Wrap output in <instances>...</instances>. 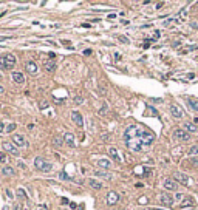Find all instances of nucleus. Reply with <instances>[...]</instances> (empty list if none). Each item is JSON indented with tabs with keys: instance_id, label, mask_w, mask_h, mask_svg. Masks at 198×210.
<instances>
[{
	"instance_id": "obj_1",
	"label": "nucleus",
	"mask_w": 198,
	"mask_h": 210,
	"mask_svg": "<svg viewBox=\"0 0 198 210\" xmlns=\"http://www.w3.org/2000/svg\"><path fill=\"white\" fill-rule=\"evenodd\" d=\"M124 141L125 145L133 150V151H141L144 147H149L155 141V135L150 130H146L138 125H130L124 131Z\"/></svg>"
},
{
	"instance_id": "obj_2",
	"label": "nucleus",
	"mask_w": 198,
	"mask_h": 210,
	"mask_svg": "<svg viewBox=\"0 0 198 210\" xmlns=\"http://www.w3.org/2000/svg\"><path fill=\"white\" fill-rule=\"evenodd\" d=\"M14 65H16V56L14 54H5L3 57H0V68L12 70Z\"/></svg>"
},
{
	"instance_id": "obj_3",
	"label": "nucleus",
	"mask_w": 198,
	"mask_h": 210,
	"mask_svg": "<svg viewBox=\"0 0 198 210\" xmlns=\"http://www.w3.org/2000/svg\"><path fill=\"white\" fill-rule=\"evenodd\" d=\"M34 165H36V168L39 170V172H44V173H48V172L53 170V164L48 162L47 159H44V158H36Z\"/></svg>"
},
{
	"instance_id": "obj_4",
	"label": "nucleus",
	"mask_w": 198,
	"mask_h": 210,
	"mask_svg": "<svg viewBox=\"0 0 198 210\" xmlns=\"http://www.w3.org/2000/svg\"><path fill=\"white\" fill-rule=\"evenodd\" d=\"M174 178H175L177 182L183 184V186H189V184H190V178L186 173H183V172H175L174 173Z\"/></svg>"
},
{
	"instance_id": "obj_5",
	"label": "nucleus",
	"mask_w": 198,
	"mask_h": 210,
	"mask_svg": "<svg viewBox=\"0 0 198 210\" xmlns=\"http://www.w3.org/2000/svg\"><path fill=\"white\" fill-rule=\"evenodd\" d=\"M174 138L177 141H189L190 139V135L187 131H184L183 128H175L174 130Z\"/></svg>"
},
{
	"instance_id": "obj_6",
	"label": "nucleus",
	"mask_w": 198,
	"mask_h": 210,
	"mask_svg": "<svg viewBox=\"0 0 198 210\" xmlns=\"http://www.w3.org/2000/svg\"><path fill=\"white\" fill-rule=\"evenodd\" d=\"M160 201H161L163 205H167V207H172L174 205V198H172V195H170V193H161Z\"/></svg>"
},
{
	"instance_id": "obj_7",
	"label": "nucleus",
	"mask_w": 198,
	"mask_h": 210,
	"mask_svg": "<svg viewBox=\"0 0 198 210\" xmlns=\"http://www.w3.org/2000/svg\"><path fill=\"white\" fill-rule=\"evenodd\" d=\"M3 148L8 151V153H11L12 156H19L20 153H19V148L14 145V144H11V142H3Z\"/></svg>"
},
{
	"instance_id": "obj_8",
	"label": "nucleus",
	"mask_w": 198,
	"mask_h": 210,
	"mask_svg": "<svg viewBox=\"0 0 198 210\" xmlns=\"http://www.w3.org/2000/svg\"><path fill=\"white\" fill-rule=\"evenodd\" d=\"M25 70L28 71L31 76L37 74V71H39V68H37V63H36V62H33V60H30V62H26V63H25Z\"/></svg>"
},
{
	"instance_id": "obj_9",
	"label": "nucleus",
	"mask_w": 198,
	"mask_h": 210,
	"mask_svg": "<svg viewBox=\"0 0 198 210\" xmlns=\"http://www.w3.org/2000/svg\"><path fill=\"white\" fill-rule=\"evenodd\" d=\"M170 113H172V116L175 117V119H181V117L184 116L183 110L178 107V105H175V103H172V105H170Z\"/></svg>"
},
{
	"instance_id": "obj_10",
	"label": "nucleus",
	"mask_w": 198,
	"mask_h": 210,
	"mask_svg": "<svg viewBox=\"0 0 198 210\" xmlns=\"http://www.w3.org/2000/svg\"><path fill=\"white\" fill-rule=\"evenodd\" d=\"M118 201H119V193H116V192H109L107 193V204L109 205H115Z\"/></svg>"
},
{
	"instance_id": "obj_11",
	"label": "nucleus",
	"mask_w": 198,
	"mask_h": 210,
	"mask_svg": "<svg viewBox=\"0 0 198 210\" xmlns=\"http://www.w3.org/2000/svg\"><path fill=\"white\" fill-rule=\"evenodd\" d=\"M71 121L77 125V127H84V119H82V114L79 111H73L71 113Z\"/></svg>"
},
{
	"instance_id": "obj_12",
	"label": "nucleus",
	"mask_w": 198,
	"mask_h": 210,
	"mask_svg": "<svg viewBox=\"0 0 198 210\" xmlns=\"http://www.w3.org/2000/svg\"><path fill=\"white\" fill-rule=\"evenodd\" d=\"M12 142H14L17 147H26L28 145V142H26L25 138L20 136V135H12Z\"/></svg>"
},
{
	"instance_id": "obj_13",
	"label": "nucleus",
	"mask_w": 198,
	"mask_h": 210,
	"mask_svg": "<svg viewBox=\"0 0 198 210\" xmlns=\"http://www.w3.org/2000/svg\"><path fill=\"white\" fill-rule=\"evenodd\" d=\"M193 205H195V202H193L192 198H184V201L180 205V208L181 210H190V208H193Z\"/></svg>"
},
{
	"instance_id": "obj_14",
	"label": "nucleus",
	"mask_w": 198,
	"mask_h": 210,
	"mask_svg": "<svg viewBox=\"0 0 198 210\" xmlns=\"http://www.w3.org/2000/svg\"><path fill=\"white\" fill-rule=\"evenodd\" d=\"M63 141H65V144H67L68 147H74L76 145L74 144V135L70 133V131H67V133L63 135Z\"/></svg>"
},
{
	"instance_id": "obj_15",
	"label": "nucleus",
	"mask_w": 198,
	"mask_h": 210,
	"mask_svg": "<svg viewBox=\"0 0 198 210\" xmlns=\"http://www.w3.org/2000/svg\"><path fill=\"white\" fill-rule=\"evenodd\" d=\"M163 186H164V189H166V190H177L178 184H177V181H172V179H166Z\"/></svg>"
},
{
	"instance_id": "obj_16",
	"label": "nucleus",
	"mask_w": 198,
	"mask_h": 210,
	"mask_svg": "<svg viewBox=\"0 0 198 210\" xmlns=\"http://www.w3.org/2000/svg\"><path fill=\"white\" fill-rule=\"evenodd\" d=\"M12 81H14L16 84H23L25 82V76L19 71H12Z\"/></svg>"
},
{
	"instance_id": "obj_17",
	"label": "nucleus",
	"mask_w": 198,
	"mask_h": 210,
	"mask_svg": "<svg viewBox=\"0 0 198 210\" xmlns=\"http://www.w3.org/2000/svg\"><path fill=\"white\" fill-rule=\"evenodd\" d=\"M88 186L91 189H95V190H101L102 189V182L98 181V179H88Z\"/></svg>"
},
{
	"instance_id": "obj_18",
	"label": "nucleus",
	"mask_w": 198,
	"mask_h": 210,
	"mask_svg": "<svg viewBox=\"0 0 198 210\" xmlns=\"http://www.w3.org/2000/svg\"><path fill=\"white\" fill-rule=\"evenodd\" d=\"M109 153H110V156L113 158V161H116V162H121L119 153H118V150H116L115 147H110V148H109Z\"/></svg>"
},
{
	"instance_id": "obj_19",
	"label": "nucleus",
	"mask_w": 198,
	"mask_h": 210,
	"mask_svg": "<svg viewBox=\"0 0 198 210\" xmlns=\"http://www.w3.org/2000/svg\"><path fill=\"white\" fill-rule=\"evenodd\" d=\"M184 128H186L187 133H196V131H198V127L195 124H192V122H186V124H184Z\"/></svg>"
},
{
	"instance_id": "obj_20",
	"label": "nucleus",
	"mask_w": 198,
	"mask_h": 210,
	"mask_svg": "<svg viewBox=\"0 0 198 210\" xmlns=\"http://www.w3.org/2000/svg\"><path fill=\"white\" fill-rule=\"evenodd\" d=\"M44 68H45L48 73H51V71H54V70H56V63L53 62V60H47L45 65H44Z\"/></svg>"
},
{
	"instance_id": "obj_21",
	"label": "nucleus",
	"mask_w": 198,
	"mask_h": 210,
	"mask_svg": "<svg viewBox=\"0 0 198 210\" xmlns=\"http://www.w3.org/2000/svg\"><path fill=\"white\" fill-rule=\"evenodd\" d=\"M187 103H189L190 110H193V111H198V100H196V99H192V97H189V99H187Z\"/></svg>"
},
{
	"instance_id": "obj_22",
	"label": "nucleus",
	"mask_w": 198,
	"mask_h": 210,
	"mask_svg": "<svg viewBox=\"0 0 198 210\" xmlns=\"http://www.w3.org/2000/svg\"><path fill=\"white\" fill-rule=\"evenodd\" d=\"M98 165H99V168H104V170H109L110 168V161H107V159H99V162H98Z\"/></svg>"
},
{
	"instance_id": "obj_23",
	"label": "nucleus",
	"mask_w": 198,
	"mask_h": 210,
	"mask_svg": "<svg viewBox=\"0 0 198 210\" xmlns=\"http://www.w3.org/2000/svg\"><path fill=\"white\" fill-rule=\"evenodd\" d=\"M98 91H99V96H107V87H105L104 82H99V85H98Z\"/></svg>"
},
{
	"instance_id": "obj_24",
	"label": "nucleus",
	"mask_w": 198,
	"mask_h": 210,
	"mask_svg": "<svg viewBox=\"0 0 198 210\" xmlns=\"http://www.w3.org/2000/svg\"><path fill=\"white\" fill-rule=\"evenodd\" d=\"M189 156H190V158L198 156V144H196V145H192V147L189 148Z\"/></svg>"
},
{
	"instance_id": "obj_25",
	"label": "nucleus",
	"mask_w": 198,
	"mask_h": 210,
	"mask_svg": "<svg viewBox=\"0 0 198 210\" xmlns=\"http://www.w3.org/2000/svg\"><path fill=\"white\" fill-rule=\"evenodd\" d=\"M95 175H96V176H99V178H107V179H112V175H110V173L99 172V170H96V172H95Z\"/></svg>"
},
{
	"instance_id": "obj_26",
	"label": "nucleus",
	"mask_w": 198,
	"mask_h": 210,
	"mask_svg": "<svg viewBox=\"0 0 198 210\" xmlns=\"http://www.w3.org/2000/svg\"><path fill=\"white\" fill-rule=\"evenodd\" d=\"M53 142H54V145H56V147H62L63 144H65V141H63V139H62L60 136H56V138H54V141H53Z\"/></svg>"
},
{
	"instance_id": "obj_27",
	"label": "nucleus",
	"mask_w": 198,
	"mask_h": 210,
	"mask_svg": "<svg viewBox=\"0 0 198 210\" xmlns=\"http://www.w3.org/2000/svg\"><path fill=\"white\" fill-rule=\"evenodd\" d=\"M2 173L6 175V176H11L14 173V170H12V167H5V168H2Z\"/></svg>"
},
{
	"instance_id": "obj_28",
	"label": "nucleus",
	"mask_w": 198,
	"mask_h": 210,
	"mask_svg": "<svg viewBox=\"0 0 198 210\" xmlns=\"http://www.w3.org/2000/svg\"><path fill=\"white\" fill-rule=\"evenodd\" d=\"M107 110H109V105H107V103H105V102H104V103L101 105V110H99V114H105V113H107Z\"/></svg>"
},
{
	"instance_id": "obj_29",
	"label": "nucleus",
	"mask_w": 198,
	"mask_h": 210,
	"mask_svg": "<svg viewBox=\"0 0 198 210\" xmlns=\"http://www.w3.org/2000/svg\"><path fill=\"white\" fill-rule=\"evenodd\" d=\"M82 102H84V97H82L81 94H77V96L74 97V103H76V105H81Z\"/></svg>"
},
{
	"instance_id": "obj_30",
	"label": "nucleus",
	"mask_w": 198,
	"mask_h": 210,
	"mask_svg": "<svg viewBox=\"0 0 198 210\" xmlns=\"http://www.w3.org/2000/svg\"><path fill=\"white\" fill-rule=\"evenodd\" d=\"M118 39H119V40H121L122 43H125V45H128V43H130V40H128V39H127L125 36H119Z\"/></svg>"
},
{
	"instance_id": "obj_31",
	"label": "nucleus",
	"mask_w": 198,
	"mask_h": 210,
	"mask_svg": "<svg viewBox=\"0 0 198 210\" xmlns=\"http://www.w3.org/2000/svg\"><path fill=\"white\" fill-rule=\"evenodd\" d=\"M186 14H187V8H183L178 16H180V19H184V17H186Z\"/></svg>"
},
{
	"instance_id": "obj_32",
	"label": "nucleus",
	"mask_w": 198,
	"mask_h": 210,
	"mask_svg": "<svg viewBox=\"0 0 198 210\" xmlns=\"http://www.w3.org/2000/svg\"><path fill=\"white\" fill-rule=\"evenodd\" d=\"M190 162H192V165L198 167V156H193V158H190Z\"/></svg>"
},
{
	"instance_id": "obj_33",
	"label": "nucleus",
	"mask_w": 198,
	"mask_h": 210,
	"mask_svg": "<svg viewBox=\"0 0 198 210\" xmlns=\"http://www.w3.org/2000/svg\"><path fill=\"white\" fill-rule=\"evenodd\" d=\"M17 195L20 196V198H25V190H23V189H19V190H17Z\"/></svg>"
},
{
	"instance_id": "obj_34",
	"label": "nucleus",
	"mask_w": 198,
	"mask_h": 210,
	"mask_svg": "<svg viewBox=\"0 0 198 210\" xmlns=\"http://www.w3.org/2000/svg\"><path fill=\"white\" fill-rule=\"evenodd\" d=\"M5 161H6V154L5 153H0V164L5 162Z\"/></svg>"
},
{
	"instance_id": "obj_35",
	"label": "nucleus",
	"mask_w": 198,
	"mask_h": 210,
	"mask_svg": "<svg viewBox=\"0 0 198 210\" xmlns=\"http://www.w3.org/2000/svg\"><path fill=\"white\" fill-rule=\"evenodd\" d=\"M59 176H60L62 179H70V178H68V175L65 173V172H60V175H59Z\"/></svg>"
},
{
	"instance_id": "obj_36",
	"label": "nucleus",
	"mask_w": 198,
	"mask_h": 210,
	"mask_svg": "<svg viewBox=\"0 0 198 210\" xmlns=\"http://www.w3.org/2000/svg\"><path fill=\"white\" fill-rule=\"evenodd\" d=\"M175 198H177V201H181V199H184V196H183L181 193H177V195H175Z\"/></svg>"
},
{
	"instance_id": "obj_37",
	"label": "nucleus",
	"mask_w": 198,
	"mask_h": 210,
	"mask_svg": "<svg viewBox=\"0 0 198 210\" xmlns=\"http://www.w3.org/2000/svg\"><path fill=\"white\" fill-rule=\"evenodd\" d=\"M8 131H12V130H16V124H11V125H8V128H6Z\"/></svg>"
},
{
	"instance_id": "obj_38",
	"label": "nucleus",
	"mask_w": 198,
	"mask_h": 210,
	"mask_svg": "<svg viewBox=\"0 0 198 210\" xmlns=\"http://www.w3.org/2000/svg\"><path fill=\"white\" fill-rule=\"evenodd\" d=\"M17 165H19V167H20V168H23V170H25V168H26V165H25V164H23V162H22V161H19V162H17Z\"/></svg>"
},
{
	"instance_id": "obj_39",
	"label": "nucleus",
	"mask_w": 198,
	"mask_h": 210,
	"mask_svg": "<svg viewBox=\"0 0 198 210\" xmlns=\"http://www.w3.org/2000/svg\"><path fill=\"white\" fill-rule=\"evenodd\" d=\"M5 131V125H3V122H0V133H3Z\"/></svg>"
},
{
	"instance_id": "obj_40",
	"label": "nucleus",
	"mask_w": 198,
	"mask_h": 210,
	"mask_svg": "<svg viewBox=\"0 0 198 210\" xmlns=\"http://www.w3.org/2000/svg\"><path fill=\"white\" fill-rule=\"evenodd\" d=\"M84 54L85 56H90L91 54V49H84Z\"/></svg>"
},
{
	"instance_id": "obj_41",
	"label": "nucleus",
	"mask_w": 198,
	"mask_h": 210,
	"mask_svg": "<svg viewBox=\"0 0 198 210\" xmlns=\"http://www.w3.org/2000/svg\"><path fill=\"white\" fill-rule=\"evenodd\" d=\"M115 59L116 60H121V54H119V52H116V54H115Z\"/></svg>"
},
{
	"instance_id": "obj_42",
	"label": "nucleus",
	"mask_w": 198,
	"mask_h": 210,
	"mask_svg": "<svg viewBox=\"0 0 198 210\" xmlns=\"http://www.w3.org/2000/svg\"><path fill=\"white\" fill-rule=\"evenodd\" d=\"M47 105H48L47 102H42V103H41V108H42V110H44V108H47Z\"/></svg>"
},
{
	"instance_id": "obj_43",
	"label": "nucleus",
	"mask_w": 198,
	"mask_h": 210,
	"mask_svg": "<svg viewBox=\"0 0 198 210\" xmlns=\"http://www.w3.org/2000/svg\"><path fill=\"white\" fill-rule=\"evenodd\" d=\"M163 5H164V3H163V2H160V3H156V9H160V8H161V6H163Z\"/></svg>"
},
{
	"instance_id": "obj_44",
	"label": "nucleus",
	"mask_w": 198,
	"mask_h": 210,
	"mask_svg": "<svg viewBox=\"0 0 198 210\" xmlns=\"http://www.w3.org/2000/svg\"><path fill=\"white\" fill-rule=\"evenodd\" d=\"M2 93H5V88H3L2 85H0V94H2Z\"/></svg>"
},
{
	"instance_id": "obj_45",
	"label": "nucleus",
	"mask_w": 198,
	"mask_h": 210,
	"mask_svg": "<svg viewBox=\"0 0 198 210\" xmlns=\"http://www.w3.org/2000/svg\"><path fill=\"white\" fill-rule=\"evenodd\" d=\"M0 79H2V74H0Z\"/></svg>"
},
{
	"instance_id": "obj_46",
	"label": "nucleus",
	"mask_w": 198,
	"mask_h": 210,
	"mask_svg": "<svg viewBox=\"0 0 198 210\" xmlns=\"http://www.w3.org/2000/svg\"><path fill=\"white\" fill-rule=\"evenodd\" d=\"M0 108H2V105H0Z\"/></svg>"
}]
</instances>
